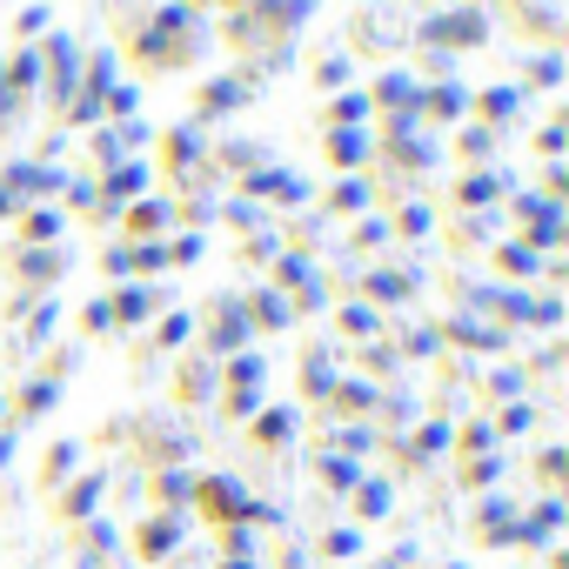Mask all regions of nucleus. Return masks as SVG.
<instances>
[{
    "mask_svg": "<svg viewBox=\"0 0 569 569\" xmlns=\"http://www.w3.org/2000/svg\"><path fill=\"white\" fill-rule=\"evenodd\" d=\"M74 61H81V48H74V41H54V94H61V101L74 94Z\"/></svg>",
    "mask_w": 569,
    "mask_h": 569,
    "instance_id": "nucleus-1",
    "label": "nucleus"
},
{
    "mask_svg": "<svg viewBox=\"0 0 569 569\" xmlns=\"http://www.w3.org/2000/svg\"><path fill=\"white\" fill-rule=\"evenodd\" d=\"M336 114H342V121H362V114H369V94H342Z\"/></svg>",
    "mask_w": 569,
    "mask_h": 569,
    "instance_id": "nucleus-2",
    "label": "nucleus"
},
{
    "mask_svg": "<svg viewBox=\"0 0 569 569\" xmlns=\"http://www.w3.org/2000/svg\"><path fill=\"white\" fill-rule=\"evenodd\" d=\"M336 154L342 161H362V134H336Z\"/></svg>",
    "mask_w": 569,
    "mask_h": 569,
    "instance_id": "nucleus-3",
    "label": "nucleus"
},
{
    "mask_svg": "<svg viewBox=\"0 0 569 569\" xmlns=\"http://www.w3.org/2000/svg\"><path fill=\"white\" fill-rule=\"evenodd\" d=\"M0 208H8V194H0Z\"/></svg>",
    "mask_w": 569,
    "mask_h": 569,
    "instance_id": "nucleus-4",
    "label": "nucleus"
}]
</instances>
